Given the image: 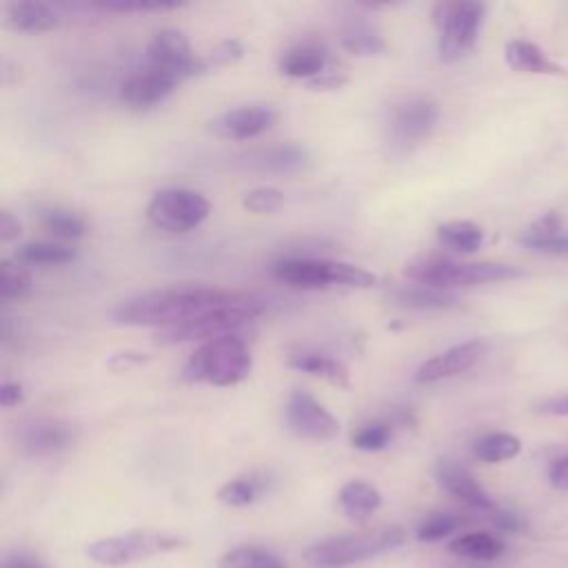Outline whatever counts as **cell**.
Instances as JSON below:
<instances>
[{
  "mask_svg": "<svg viewBox=\"0 0 568 568\" xmlns=\"http://www.w3.org/2000/svg\"><path fill=\"white\" fill-rule=\"evenodd\" d=\"M551 484L557 489H568V455L555 459L548 469Z\"/></svg>",
  "mask_w": 568,
  "mask_h": 568,
  "instance_id": "ee69618b",
  "label": "cell"
},
{
  "mask_svg": "<svg viewBox=\"0 0 568 568\" xmlns=\"http://www.w3.org/2000/svg\"><path fill=\"white\" fill-rule=\"evenodd\" d=\"M449 551L462 559L474 561H493L504 553V542L491 533H467L459 535L449 544Z\"/></svg>",
  "mask_w": 568,
  "mask_h": 568,
  "instance_id": "83f0119b",
  "label": "cell"
},
{
  "mask_svg": "<svg viewBox=\"0 0 568 568\" xmlns=\"http://www.w3.org/2000/svg\"><path fill=\"white\" fill-rule=\"evenodd\" d=\"M438 240L455 253H476L484 242V231L471 220H453L438 227Z\"/></svg>",
  "mask_w": 568,
  "mask_h": 568,
  "instance_id": "f1b7e54d",
  "label": "cell"
},
{
  "mask_svg": "<svg viewBox=\"0 0 568 568\" xmlns=\"http://www.w3.org/2000/svg\"><path fill=\"white\" fill-rule=\"evenodd\" d=\"M16 257L21 265H36V267H61L70 265L78 257V251L72 244L54 242V240H38L25 242L18 247Z\"/></svg>",
  "mask_w": 568,
  "mask_h": 568,
  "instance_id": "484cf974",
  "label": "cell"
},
{
  "mask_svg": "<svg viewBox=\"0 0 568 568\" xmlns=\"http://www.w3.org/2000/svg\"><path fill=\"white\" fill-rule=\"evenodd\" d=\"M242 165L249 172H257V174L295 176L306 169L308 151L293 142L272 144V147H263V149H255V151L247 153Z\"/></svg>",
  "mask_w": 568,
  "mask_h": 568,
  "instance_id": "e0dca14e",
  "label": "cell"
},
{
  "mask_svg": "<svg viewBox=\"0 0 568 568\" xmlns=\"http://www.w3.org/2000/svg\"><path fill=\"white\" fill-rule=\"evenodd\" d=\"M178 85H180L178 78L147 65L142 72L129 76L123 83L121 100L131 110H149L165 102L176 91Z\"/></svg>",
  "mask_w": 568,
  "mask_h": 568,
  "instance_id": "5bb4252c",
  "label": "cell"
},
{
  "mask_svg": "<svg viewBox=\"0 0 568 568\" xmlns=\"http://www.w3.org/2000/svg\"><path fill=\"white\" fill-rule=\"evenodd\" d=\"M212 204L193 189L172 187L151 195L147 204V218L153 227L169 233H187L210 218Z\"/></svg>",
  "mask_w": 568,
  "mask_h": 568,
  "instance_id": "30bf717a",
  "label": "cell"
},
{
  "mask_svg": "<svg viewBox=\"0 0 568 568\" xmlns=\"http://www.w3.org/2000/svg\"><path fill=\"white\" fill-rule=\"evenodd\" d=\"M487 8L482 3H438L433 8V25L438 27V51L442 63H457L478 42Z\"/></svg>",
  "mask_w": 568,
  "mask_h": 568,
  "instance_id": "8992f818",
  "label": "cell"
},
{
  "mask_svg": "<svg viewBox=\"0 0 568 568\" xmlns=\"http://www.w3.org/2000/svg\"><path fill=\"white\" fill-rule=\"evenodd\" d=\"M340 42L357 59H374L387 54V38L369 16H349L340 27Z\"/></svg>",
  "mask_w": 568,
  "mask_h": 568,
  "instance_id": "d6986e66",
  "label": "cell"
},
{
  "mask_svg": "<svg viewBox=\"0 0 568 568\" xmlns=\"http://www.w3.org/2000/svg\"><path fill=\"white\" fill-rule=\"evenodd\" d=\"M3 568H45V566L31 557H10L5 559Z\"/></svg>",
  "mask_w": 568,
  "mask_h": 568,
  "instance_id": "c3c4849f",
  "label": "cell"
},
{
  "mask_svg": "<svg viewBox=\"0 0 568 568\" xmlns=\"http://www.w3.org/2000/svg\"><path fill=\"white\" fill-rule=\"evenodd\" d=\"M240 298L242 293L236 291L185 285L134 295L114 308L112 318L116 325L159 327L163 331L220 312V308L238 302Z\"/></svg>",
  "mask_w": 568,
  "mask_h": 568,
  "instance_id": "6da1fadb",
  "label": "cell"
},
{
  "mask_svg": "<svg viewBox=\"0 0 568 568\" xmlns=\"http://www.w3.org/2000/svg\"><path fill=\"white\" fill-rule=\"evenodd\" d=\"M338 502H340L342 513L351 522L365 525L376 510H380L382 495L374 484H369L365 480H351L342 487Z\"/></svg>",
  "mask_w": 568,
  "mask_h": 568,
  "instance_id": "7402d4cb",
  "label": "cell"
},
{
  "mask_svg": "<svg viewBox=\"0 0 568 568\" xmlns=\"http://www.w3.org/2000/svg\"><path fill=\"white\" fill-rule=\"evenodd\" d=\"M404 542H406L404 529L387 527V529L323 540V542L314 544L312 548H306L304 557H306V561H312L316 566L338 568V566H349L355 561H365L376 555L395 551Z\"/></svg>",
  "mask_w": 568,
  "mask_h": 568,
  "instance_id": "5b68a950",
  "label": "cell"
},
{
  "mask_svg": "<svg viewBox=\"0 0 568 568\" xmlns=\"http://www.w3.org/2000/svg\"><path fill=\"white\" fill-rule=\"evenodd\" d=\"M289 367H293L295 371L308 374V376H316L323 378L340 389H349L351 387V378H349V369L344 363H340L338 357L327 355V353H318V351H300L295 355L289 357Z\"/></svg>",
  "mask_w": 568,
  "mask_h": 568,
  "instance_id": "603a6c76",
  "label": "cell"
},
{
  "mask_svg": "<svg viewBox=\"0 0 568 568\" xmlns=\"http://www.w3.org/2000/svg\"><path fill=\"white\" fill-rule=\"evenodd\" d=\"M285 204V193L276 187H257L242 198V206L251 214H274Z\"/></svg>",
  "mask_w": 568,
  "mask_h": 568,
  "instance_id": "d590c367",
  "label": "cell"
},
{
  "mask_svg": "<svg viewBox=\"0 0 568 568\" xmlns=\"http://www.w3.org/2000/svg\"><path fill=\"white\" fill-rule=\"evenodd\" d=\"M278 70L289 78L312 83L327 72V54L318 45H295L280 56Z\"/></svg>",
  "mask_w": 568,
  "mask_h": 568,
  "instance_id": "44dd1931",
  "label": "cell"
},
{
  "mask_svg": "<svg viewBox=\"0 0 568 568\" xmlns=\"http://www.w3.org/2000/svg\"><path fill=\"white\" fill-rule=\"evenodd\" d=\"M3 25L18 34H47L61 25V14L49 3H10L5 5Z\"/></svg>",
  "mask_w": 568,
  "mask_h": 568,
  "instance_id": "ffe728a7",
  "label": "cell"
},
{
  "mask_svg": "<svg viewBox=\"0 0 568 568\" xmlns=\"http://www.w3.org/2000/svg\"><path fill=\"white\" fill-rule=\"evenodd\" d=\"M25 393H23V387L18 382H12V380H5L3 387H0V404H3L5 408H14L23 402Z\"/></svg>",
  "mask_w": 568,
  "mask_h": 568,
  "instance_id": "b9f144b4",
  "label": "cell"
},
{
  "mask_svg": "<svg viewBox=\"0 0 568 568\" xmlns=\"http://www.w3.org/2000/svg\"><path fill=\"white\" fill-rule=\"evenodd\" d=\"M462 525H464V520L459 518V515H453V513H431L429 518L420 525L416 535H418L420 542H440V540L449 538L451 533H455Z\"/></svg>",
  "mask_w": 568,
  "mask_h": 568,
  "instance_id": "e575fe53",
  "label": "cell"
},
{
  "mask_svg": "<svg viewBox=\"0 0 568 568\" xmlns=\"http://www.w3.org/2000/svg\"><path fill=\"white\" fill-rule=\"evenodd\" d=\"M274 278L280 285L291 289H371L380 282V278L363 267L349 263L325 261V257H287L272 269Z\"/></svg>",
  "mask_w": 568,
  "mask_h": 568,
  "instance_id": "277c9868",
  "label": "cell"
},
{
  "mask_svg": "<svg viewBox=\"0 0 568 568\" xmlns=\"http://www.w3.org/2000/svg\"><path fill=\"white\" fill-rule=\"evenodd\" d=\"M349 83V76L340 74V72H325L323 76L314 78L312 83H306L312 89H340Z\"/></svg>",
  "mask_w": 568,
  "mask_h": 568,
  "instance_id": "7bdbcfd3",
  "label": "cell"
},
{
  "mask_svg": "<svg viewBox=\"0 0 568 568\" xmlns=\"http://www.w3.org/2000/svg\"><path fill=\"white\" fill-rule=\"evenodd\" d=\"M144 363V357L138 355V353H118L114 359H112V367L114 369H127L131 365H140Z\"/></svg>",
  "mask_w": 568,
  "mask_h": 568,
  "instance_id": "7dc6e473",
  "label": "cell"
},
{
  "mask_svg": "<svg viewBox=\"0 0 568 568\" xmlns=\"http://www.w3.org/2000/svg\"><path fill=\"white\" fill-rule=\"evenodd\" d=\"M391 298L400 306L420 308V312H446V308H455L459 304V298L455 293L425 285L400 287L391 293Z\"/></svg>",
  "mask_w": 568,
  "mask_h": 568,
  "instance_id": "d4e9b609",
  "label": "cell"
},
{
  "mask_svg": "<svg viewBox=\"0 0 568 568\" xmlns=\"http://www.w3.org/2000/svg\"><path fill=\"white\" fill-rule=\"evenodd\" d=\"M540 253H548V255H568V236L559 233L555 238H551L548 242L538 247Z\"/></svg>",
  "mask_w": 568,
  "mask_h": 568,
  "instance_id": "bcb514c9",
  "label": "cell"
},
{
  "mask_svg": "<svg viewBox=\"0 0 568 568\" xmlns=\"http://www.w3.org/2000/svg\"><path fill=\"white\" fill-rule=\"evenodd\" d=\"M487 351V342L484 340H467L462 344H455L438 355H433L431 359L418 369L416 380L420 384H433L453 376H459L464 371H469L471 367H476L480 363V357Z\"/></svg>",
  "mask_w": 568,
  "mask_h": 568,
  "instance_id": "4fadbf2b",
  "label": "cell"
},
{
  "mask_svg": "<svg viewBox=\"0 0 568 568\" xmlns=\"http://www.w3.org/2000/svg\"><path fill=\"white\" fill-rule=\"evenodd\" d=\"M244 56V47L240 40L231 38V40H223L220 45H216L212 49L210 56H204V65H206V72H210L212 67H227V65H233L238 63L240 59Z\"/></svg>",
  "mask_w": 568,
  "mask_h": 568,
  "instance_id": "74e56055",
  "label": "cell"
},
{
  "mask_svg": "<svg viewBox=\"0 0 568 568\" xmlns=\"http://www.w3.org/2000/svg\"><path fill=\"white\" fill-rule=\"evenodd\" d=\"M559 233H561V218L557 214H546L527 229V233L522 236V244L538 251L540 244L548 242L551 238H555Z\"/></svg>",
  "mask_w": 568,
  "mask_h": 568,
  "instance_id": "8d00e7d4",
  "label": "cell"
},
{
  "mask_svg": "<svg viewBox=\"0 0 568 568\" xmlns=\"http://www.w3.org/2000/svg\"><path fill=\"white\" fill-rule=\"evenodd\" d=\"M538 411H540V413H546V416H561V418H568V395L546 400L544 404H540Z\"/></svg>",
  "mask_w": 568,
  "mask_h": 568,
  "instance_id": "f6af8a7d",
  "label": "cell"
},
{
  "mask_svg": "<svg viewBox=\"0 0 568 568\" xmlns=\"http://www.w3.org/2000/svg\"><path fill=\"white\" fill-rule=\"evenodd\" d=\"M440 123V105L425 93L397 98L387 114V140L393 151L404 153L425 142Z\"/></svg>",
  "mask_w": 568,
  "mask_h": 568,
  "instance_id": "ba28073f",
  "label": "cell"
},
{
  "mask_svg": "<svg viewBox=\"0 0 568 568\" xmlns=\"http://www.w3.org/2000/svg\"><path fill=\"white\" fill-rule=\"evenodd\" d=\"M493 525L506 533H520L525 531V520L520 518L518 513L510 510V508H500L493 510Z\"/></svg>",
  "mask_w": 568,
  "mask_h": 568,
  "instance_id": "ab89813d",
  "label": "cell"
},
{
  "mask_svg": "<svg viewBox=\"0 0 568 568\" xmlns=\"http://www.w3.org/2000/svg\"><path fill=\"white\" fill-rule=\"evenodd\" d=\"M21 233H23L21 220H18L12 212H8V210L0 212V240H3V242H12V240H16Z\"/></svg>",
  "mask_w": 568,
  "mask_h": 568,
  "instance_id": "60d3db41",
  "label": "cell"
},
{
  "mask_svg": "<svg viewBox=\"0 0 568 568\" xmlns=\"http://www.w3.org/2000/svg\"><path fill=\"white\" fill-rule=\"evenodd\" d=\"M21 446L29 455H59L74 446L78 431L74 425L59 420V418H36L27 425H23L21 433Z\"/></svg>",
  "mask_w": 568,
  "mask_h": 568,
  "instance_id": "9a60e30c",
  "label": "cell"
},
{
  "mask_svg": "<svg viewBox=\"0 0 568 568\" xmlns=\"http://www.w3.org/2000/svg\"><path fill=\"white\" fill-rule=\"evenodd\" d=\"M285 418L289 429L304 440L327 442L340 433V422L333 413L304 389H293L289 393Z\"/></svg>",
  "mask_w": 568,
  "mask_h": 568,
  "instance_id": "7c38bea8",
  "label": "cell"
},
{
  "mask_svg": "<svg viewBox=\"0 0 568 568\" xmlns=\"http://www.w3.org/2000/svg\"><path fill=\"white\" fill-rule=\"evenodd\" d=\"M278 121V112L269 105H247L225 112L212 123V131L227 140H251L269 131Z\"/></svg>",
  "mask_w": 568,
  "mask_h": 568,
  "instance_id": "2e32d148",
  "label": "cell"
},
{
  "mask_svg": "<svg viewBox=\"0 0 568 568\" xmlns=\"http://www.w3.org/2000/svg\"><path fill=\"white\" fill-rule=\"evenodd\" d=\"M31 276L21 267V263L3 261V276H0V298L3 302L25 300L31 295Z\"/></svg>",
  "mask_w": 568,
  "mask_h": 568,
  "instance_id": "d6a6232c",
  "label": "cell"
},
{
  "mask_svg": "<svg viewBox=\"0 0 568 568\" xmlns=\"http://www.w3.org/2000/svg\"><path fill=\"white\" fill-rule=\"evenodd\" d=\"M218 568H287V564L267 548L240 546L225 553Z\"/></svg>",
  "mask_w": 568,
  "mask_h": 568,
  "instance_id": "4dcf8cb0",
  "label": "cell"
},
{
  "mask_svg": "<svg viewBox=\"0 0 568 568\" xmlns=\"http://www.w3.org/2000/svg\"><path fill=\"white\" fill-rule=\"evenodd\" d=\"M40 227L45 233H49L51 238H56L59 242H76L83 240L89 233V227L85 223V218H80L78 214L63 210V206H49V210L40 212L38 216Z\"/></svg>",
  "mask_w": 568,
  "mask_h": 568,
  "instance_id": "4316f807",
  "label": "cell"
},
{
  "mask_svg": "<svg viewBox=\"0 0 568 568\" xmlns=\"http://www.w3.org/2000/svg\"><path fill=\"white\" fill-rule=\"evenodd\" d=\"M265 314V306L261 300L242 295L238 302L220 308V312L214 314H206L193 323H187L182 327H174V329H163L156 333V342L172 346V344H180V342H193V340H216L223 336H231L238 333L242 327L251 325L253 320H257Z\"/></svg>",
  "mask_w": 568,
  "mask_h": 568,
  "instance_id": "52a82bcc",
  "label": "cell"
},
{
  "mask_svg": "<svg viewBox=\"0 0 568 568\" xmlns=\"http://www.w3.org/2000/svg\"><path fill=\"white\" fill-rule=\"evenodd\" d=\"M391 438H393V431L387 422H365L359 425L353 433H351V444L357 449V451H365V453H376V451H382L391 444Z\"/></svg>",
  "mask_w": 568,
  "mask_h": 568,
  "instance_id": "836d02e7",
  "label": "cell"
},
{
  "mask_svg": "<svg viewBox=\"0 0 568 568\" xmlns=\"http://www.w3.org/2000/svg\"><path fill=\"white\" fill-rule=\"evenodd\" d=\"M520 451H522V442L510 433H487L474 444L476 457L487 464H500L513 459L520 455Z\"/></svg>",
  "mask_w": 568,
  "mask_h": 568,
  "instance_id": "f546056e",
  "label": "cell"
},
{
  "mask_svg": "<svg viewBox=\"0 0 568 568\" xmlns=\"http://www.w3.org/2000/svg\"><path fill=\"white\" fill-rule=\"evenodd\" d=\"M404 276L418 285L449 291L459 287H478L522 278V269L502 263H457L451 261V257L429 255L408 263Z\"/></svg>",
  "mask_w": 568,
  "mask_h": 568,
  "instance_id": "3957f363",
  "label": "cell"
},
{
  "mask_svg": "<svg viewBox=\"0 0 568 568\" xmlns=\"http://www.w3.org/2000/svg\"><path fill=\"white\" fill-rule=\"evenodd\" d=\"M506 63L513 72L520 74H546V76H559L561 67H557L544 51L527 40H510L504 49Z\"/></svg>",
  "mask_w": 568,
  "mask_h": 568,
  "instance_id": "cb8c5ba5",
  "label": "cell"
},
{
  "mask_svg": "<svg viewBox=\"0 0 568 568\" xmlns=\"http://www.w3.org/2000/svg\"><path fill=\"white\" fill-rule=\"evenodd\" d=\"M436 478L440 482V487L457 497L459 502H464L471 508H480V510H493V500L487 495V491L480 487V482L474 478V474L464 467L462 462L444 457L438 462L436 467Z\"/></svg>",
  "mask_w": 568,
  "mask_h": 568,
  "instance_id": "ac0fdd59",
  "label": "cell"
},
{
  "mask_svg": "<svg viewBox=\"0 0 568 568\" xmlns=\"http://www.w3.org/2000/svg\"><path fill=\"white\" fill-rule=\"evenodd\" d=\"M147 65L167 72L169 76L185 78L206 72L204 56H198L189 38L178 29H161L147 45Z\"/></svg>",
  "mask_w": 568,
  "mask_h": 568,
  "instance_id": "8fae6325",
  "label": "cell"
},
{
  "mask_svg": "<svg viewBox=\"0 0 568 568\" xmlns=\"http://www.w3.org/2000/svg\"><path fill=\"white\" fill-rule=\"evenodd\" d=\"M182 546H187V542L178 535L159 533V531H131L125 535L102 538L91 542L87 546V557L100 566L121 568Z\"/></svg>",
  "mask_w": 568,
  "mask_h": 568,
  "instance_id": "9c48e42d",
  "label": "cell"
},
{
  "mask_svg": "<svg viewBox=\"0 0 568 568\" xmlns=\"http://www.w3.org/2000/svg\"><path fill=\"white\" fill-rule=\"evenodd\" d=\"M253 357L238 333L223 336L210 342H202L182 369V380L191 384L212 387H236L251 374Z\"/></svg>",
  "mask_w": 568,
  "mask_h": 568,
  "instance_id": "7a4b0ae2",
  "label": "cell"
},
{
  "mask_svg": "<svg viewBox=\"0 0 568 568\" xmlns=\"http://www.w3.org/2000/svg\"><path fill=\"white\" fill-rule=\"evenodd\" d=\"M93 10L100 12H118V14H163L178 10V3H96L91 5Z\"/></svg>",
  "mask_w": 568,
  "mask_h": 568,
  "instance_id": "f35d334b",
  "label": "cell"
},
{
  "mask_svg": "<svg viewBox=\"0 0 568 568\" xmlns=\"http://www.w3.org/2000/svg\"><path fill=\"white\" fill-rule=\"evenodd\" d=\"M263 480L257 476H244V478H236L231 482H227L220 491H218V500L227 506H249L253 504L257 497L263 493Z\"/></svg>",
  "mask_w": 568,
  "mask_h": 568,
  "instance_id": "1f68e13d",
  "label": "cell"
}]
</instances>
